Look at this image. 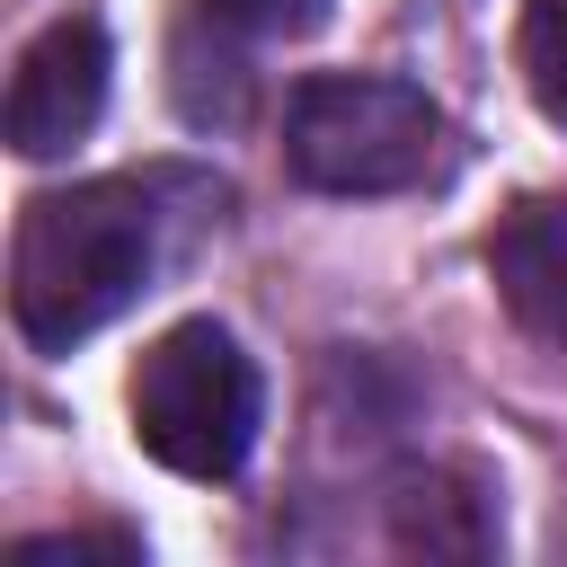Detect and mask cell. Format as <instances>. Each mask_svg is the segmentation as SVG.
Segmentation results:
<instances>
[{"mask_svg": "<svg viewBox=\"0 0 567 567\" xmlns=\"http://www.w3.org/2000/svg\"><path fill=\"white\" fill-rule=\"evenodd\" d=\"M159 266V204L133 177H89L62 195H35L9 257V310L35 354H71L115 310L142 301Z\"/></svg>", "mask_w": 567, "mask_h": 567, "instance_id": "obj_1", "label": "cell"}, {"mask_svg": "<svg viewBox=\"0 0 567 567\" xmlns=\"http://www.w3.org/2000/svg\"><path fill=\"white\" fill-rule=\"evenodd\" d=\"M443 115L416 80L390 71H319L284 106V159L319 195H399L434 168Z\"/></svg>", "mask_w": 567, "mask_h": 567, "instance_id": "obj_2", "label": "cell"}, {"mask_svg": "<svg viewBox=\"0 0 567 567\" xmlns=\"http://www.w3.org/2000/svg\"><path fill=\"white\" fill-rule=\"evenodd\" d=\"M133 434L177 478H230L257 443V363L221 319H177L133 372Z\"/></svg>", "mask_w": 567, "mask_h": 567, "instance_id": "obj_3", "label": "cell"}, {"mask_svg": "<svg viewBox=\"0 0 567 567\" xmlns=\"http://www.w3.org/2000/svg\"><path fill=\"white\" fill-rule=\"evenodd\" d=\"M106 80H115L106 27L97 18H53L9 71V151L18 159H62L71 142H89V124L106 115Z\"/></svg>", "mask_w": 567, "mask_h": 567, "instance_id": "obj_4", "label": "cell"}, {"mask_svg": "<svg viewBox=\"0 0 567 567\" xmlns=\"http://www.w3.org/2000/svg\"><path fill=\"white\" fill-rule=\"evenodd\" d=\"M496 284L540 337H567V204H523L496 230Z\"/></svg>", "mask_w": 567, "mask_h": 567, "instance_id": "obj_5", "label": "cell"}, {"mask_svg": "<svg viewBox=\"0 0 567 567\" xmlns=\"http://www.w3.org/2000/svg\"><path fill=\"white\" fill-rule=\"evenodd\" d=\"M514 62H523V89H532V106L567 124V0H523Z\"/></svg>", "mask_w": 567, "mask_h": 567, "instance_id": "obj_6", "label": "cell"}, {"mask_svg": "<svg viewBox=\"0 0 567 567\" xmlns=\"http://www.w3.org/2000/svg\"><path fill=\"white\" fill-rule=\"evenodd\" d=\"M97 558L142 567V540L133 532H44V540H18L9 549V567H97Z\"/></svg>", "mask_w": 567, "mask_h": 567, "instance_id": "obj_7", "label": "cell"}, {"mask_svg": "<svg viewBox=\"0 0 567 567\" xmlns=\"http://www.w3.org/2000/svg\"><path fill=\"white\" fill-rule=\"evenodd\" d=\"M204 9L239 35H310L328 18V0H204Z\"/></svg>", "mask_w": 567, "mask_h": 567, "instance_id": "obj_8", "label": "cell"}]
</instances>
